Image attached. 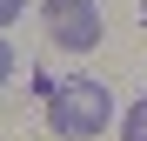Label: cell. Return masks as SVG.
I'll list each match as a JSON object with an SVG mask.
<instances>
[{"mask_svg":"<svg viewBox=\"0 0 147 141\" xmlns=\"http://www.w3.org/2000/svg\"><path fill=\"white\" fill-rule=\"evenodd\" d=\"M47 121H54V134H67V141H94V134L114 121V94H107L100 81L74 74V81H60V87H54Z\"/></svg>","mask_w":147,"mask_h":141,"instance_id":"cell-1","label":"cell"},{"mask_svg":"<svg viewBox=\"0 0 147 141\" xmlns=\"http://www.w3.org/2000/svg\"><path fill=\"white\" fill-rule=\"evenodd\" d=\"M40 27L54 34V47H67V54H87V47L107 34L94 0H47V7H40Z\"/></svg>","mask_w":147,"mask_h":141,"instance_id":"cell-2","label":"cell"},{"mask_svg":"<svg viewBox=\"0 0 147 141\" xmlns=\"http://www.w3.org/2000/svg\"><path fill=\"white\" fill-rule=\"evenodd\" d=\"M120 141H147V94L127 108V121H120Z\"/></svg>","mask_w":147,"mask_h":141,"instance_id":"cell-3","label":"cell"},{"mask_svg":"<svg viewBox=\"0 0 147 141\" xmlns=\"http://www.w3.org/2000/svg\"><path fill=\"white\" fill-rule=\"evenodd\" d=\"M20 7H27V0H0V27H13V20H20Z\"/></svg>","mask_w":147,"mask_h":141,"instance_id":"cell-4","label":"cell"},{"mask_svg":"<svg viewBox=\"0 0 147 141\" xmlns=\"http://www.w3.org/2000/svg\"><path fill=\"white\" fill-rule=\"evenodd\" d=\"M7 74H13V47L0 40V87H7Z\"/></svg>","mask_w":147,"mask_h":141,"instance_id":"cell-5","label":"cell"}]
</instances>
